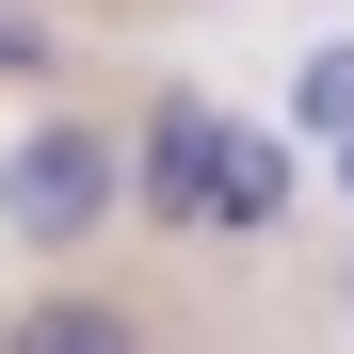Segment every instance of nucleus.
<instances>
[{
  "instance_id": "f257e3e1",
  "label": "nucleus",
  "mask_w": 354,
  "mask_h": 354,
  "mask_svg": "<svg viewBox=\"0 0 354 354\" xmlns=\"http://www.w3.org/2000/svg\"><path fill=\"white\" fill-rule=\"evenodd\" d=\"M129 194H145V225H177V242H274V225H290V161L258 129H225L209 97H161Z\"/></svg>"
},
{
  "instance_id": "f03ea898",
  "label": "nucleus",
  "mask_w": 354,
  "mask_h": 354,
  "mask_svg": "<svg viewBox=\"0 0 354 354\" xmlns=\"http://www.w3.org/2000/svg\"><path fill=\"white\" fill-rule=\"evenodd\" d=\"M113 194H129V161H113L81 113H32L17 161H0V225H17V242H97Z\"/></svg>"
},
{
  "instance_id": "7ed1b4c3",
  "label": "nucleus",
  "mask_w": 354,
  "mask_h": 354,
  "mask_svg": "<svg viewBox=\"0 0 354 354\" xmlns=\"http://www.w3.org/2000/svg\"><path fill=\"white\" fill-rule=\"evenodd\" d=\"M0 354H145L129 306H97V290H48V306H17V338Z\"/></svg>"
},
{
  "instance_id": "20e7f679",
  "label": "nucleus",
  "mask_w": 354,
  "mask_h": 354,
  "mask_svg": "<svg viewBox=\"0 0 354 354\" xmlns=\"http://www.w3.org/2000/svg\"><path fill=\"white\" fill-rule=\"evenodd\" d=\"M290 113H306V129H338V145H354V48H322V65L290 81Z\"/></svg>"
},
{
  "instance_id": "39448f33",
  "label": "nucleus",
  "mask_w": 354,
  "mask_h": 354,
  "mask_svg": "<svg viewBox=\"0 0 354 354\" xmlns=\"http://www.w3.org/2000/svg\"><path fill=\"white\" fill-rule=\"evenodd\" d=\"M0 65H17V81H32V65H48V32H32V17H0Z\"/></svg>"
}]
</instances>
